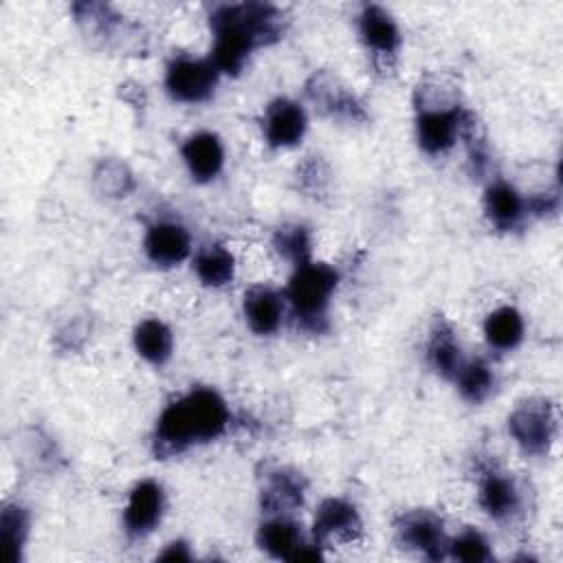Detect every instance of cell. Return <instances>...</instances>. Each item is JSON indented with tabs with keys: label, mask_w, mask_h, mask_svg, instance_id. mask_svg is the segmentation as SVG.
Masks as SVG:
<instances>
[{
	"label": "cell",
	"mask_w": 563,
	"mask_h": 563,
	"mask_svg": "<svg viewBox=\"0 0 563 563\" xmlns=\"http://www.w3.org/2000/svg\"><path fill=\"white\" fill-rule=\"evenodd\" d=\"M209 24L216 35L209 59L220 73L238 75L257 46L282 37L284 15L266 2L218 4L211 11Z\"/></svg>",
	"instance_id": "1"
},
{
	"label": "cell",
	"mask_w": 563,
	"mask_h": 563,
	"mask_svg": "<svg viewBox=\"0 0 563 563\" xmlns=\"http://www.w3.org/2000/svg\"><path fill=\"white\" fill-rule=\"evenodd\" d=\"M229 409L222 396L209 387H196L169 402L158 416L154 431V455L165 460L194 444L211 442L224 433Z\"/></svg>",
	"instance_id": "2"
},
{
	"label": "cell",
	"mask_w": 563,
	"mask_h": 563,
	"mask_svg": "<svg viewBox=\"0 0 563 563\" xmlns=\"http://www.w3.org/2000/svg\"><path fill=\"white\" fill-rule=\"evenodd\" d=\"M471 121L473 114L455 99L442 97L438 101L429 84H420L416 88V134L424 154L435 156L451 150Z\"/></svg>",
	"instance_id": "3"
},
{
	"label": "cell",
	"mask_w": 563,
	"mask_h": 563,
	"mask_svg": "<svg viewBox=\"0 0 563 563\" xmlns=\"http://www.w3.org/2000/svg\"><path fill=\"white\" fill-rule=\"evenodd\" d=\"M336 284L339 273L328 264L303 262L295 268L292 277L288 279L286 297L290 301L297 323L303 330H325V310Z\"/></svg>",
	"instance_id": "4"
},
{
	"label": "cell",
	"mask_w": 563,
	"mask_h": 563,
	"mask_svg": "<svg viewBox=\"0 0 563 563\" xmlns=\"http://www.w3.org/2000/svg\"><path fill=\"white\" fill-rule=\"evenodd\" d=\"M508 431L526 453H548L556 435V416L550 400L528 398L519 402L508 416Z\"/></svg>",
	"instance_id": "5"
},
{
	"label": "cell",
	"mask_w": 563,
	"mask_h": 563,
	"mask_svg": "<svg viewBox=\"0 0 563 563\" xmlns=\"http://www.w3.org/2000/svg\"><path fill=\"white\" fill-rule=\"evenodd\" d=\"M220 70L211 59H194L187 55L174 57L165 73V88L174 101L200 103L207 101L218 84Z\"/></svg>",
	"instance_id": "6"
},
{
	"label": "cell",
	"mask_w": 563,
	"mask_h": 563,
	"mask_svg": "<svg viewBox=\"0 0 563 563\" xmlns=\"http://www.w3.org/2000/svg\"><path fill=\"white\" fill-rule=\"evenodd\" d=\"M396 539L402 548L420 552L431 561H440L449 554V537L442 519L431 510H407L396 523Z\"/></svg>",
	"instance_id": "7"
},
{
	"label": "cell",
	"mask_w": 563,
	"mask_h": 563,
	"mask_svg": "<svg viewBox=\"0 0 563 563\" xmlns=\"http://www.w3.org/2000/svg\"><path fill=\"white\" fill-rule=\"evenodd\" d=\"M306 95L314 103V108L330 119L365 121L367 117L356 95L328 70H319L308 79Z\"/></svg>",
	"instance_id": "8"
},
{
	"label": "cell",
	"mask_w": 563,
	"mask_h": 563,
	"mask_svg": "<svg viewBox=\"0 0 563 563\" xmlns=\"http://www.w3.org/2000/svg\"><path fill=\"white\" fill-rule=\"evenodd\" d=\"M312 537L317 545L325 543H356L363 537V521L356 508L345 499H323L312 521Z\"/></svg>",
	"instance_id": "9"
},
{
	"label": "cell",
	"mask_w": 563,
	"mask_h": 563,
	"mask_svg": "<svg viewBox=\"0 0 563 563\" xmlns=\"http://www.w3.org/2000/svg\"><path fill=\"white\" fill-rule=\"evenodd\" d=\"M306 479L288 466H264L260 475V504L271 515H288L303 504Z\"/></svg>",
	"instance_id": "10"
},
{
	"label": "cell",
	"mask_w": 563,
	"mask_h": 563,
	"mask_svg": "<svg viewBox=\"0 0 563 563\" xmlns=\"http://www.w3.org/2000/svg\"><path fill=\"white\" fill-rule=\"evenodd\" d=\"M163 508H165V493L161 484H156L154 479L139 482L132 488L128 497V506L123 510V526L128 537L139 539L150 534L158 526L163 517Z\"/></svg>",
	"instance_id": "11"
},
{
	"label": "cell",
	"mask_w": 563,
	"mask_h": 563,
	"mask_svg": "<svg viewBox=\"0 0 563 563\" xmlns=\"http://www.w3.org/2000/svg\"><path fill=\"white\" fill-rule=\"evenodd\" d=\"M358 35L374 59L391 62L400 48V31L394 18L378 4H365L358 15Z\"/></svg>",
	"instance_id": "12"
},
{
	"label": "cell",
	"mask_w": 563,
	"mask_h": 563,
	"mask_svg": "<svg viewBox=\"0 0 563 563\" xmlns=\"http://www.w3.org/2000/svg\"><path fill=\"white\" fill-rule=\"evenodd\" d=\"M145 255L158 266H176L191 251V238L178 222H154L150 224L143 240Z\"/></svg>",
	"instance_id": "13"
},
{
	"label": "cell",
	"mask_w": 563,
	"mask_h": 563,
	"mask_svg": "<svg viewBox=\"0 0 563 563\" xmlns=\"http://www.w3.org/2000/svg\"><path fill=\"white\" fill-rule=\"evenodd\" d=\"M264 136L273 147H292L303 139L306 112L290 99H275L264 114Z\"/></svg>",
	"instance_id": "14"
},
{
	"label": "cell",
	"mask_w": 563,
	"mask_h": 563,
	"mask_svg": "<svg viewBox=\"0 0 563 563\" xmlns=\"http://www.w3.org/2000/svg\"><path fill=\"white\" fill-rule=\"evenodd\" d=\"M479 506L497 521L515 517L521 508V495L515 479L497 468H486L479 479Z\"/></svg>",
	"instance_id": "15"
},
{
	"label": "cell",
	"mask_w": 563,
	"mask_h": 563,
	"mask_svg": "<svg viewBox=\"0 0 563 563\" xmlns=\"http://www.w3.org/2000/svg\"><path fill=\"white\" fill-rule=\"evenodd\" d=\"M183 161L198 183L213 180L224 165V147L213 132H196L180 147Z\"/></svg>",
	"instance_id": "16"
},
{
	"label": "cell",
	"mask_w": 563,
	"mask_h": 563,
	"mask_svg": "<svg viewBox=\"0 0 563 563\" xmlns=\"http://www.w3.org/2000/svg\"><path fill=\"white\" fill-rule=\"evenodd\" d=\"M484 213L495 229L512 231L526 216V200L512 185L495 180L484 191Z\"/></svg>",
	"instance_id": "17"
},
{
	"label": "cell",
	"mask_w": 563,
	"mask_h": 563,
	"mask_svg": "<svg viewBox=\"0 0 563 563\" xmlns=\"http://www.w3.org/2000/svg\"><path fill=\"white\" fill-rule=\"evenodd\" d=\"M244 317L249 321V328L255 334H273L279 323H282V314H284V301L279 297L277 290H273L271 286H251L244 292Z\"/></svg>",
	"instance_id": "18"
},
{
	"label": "cell",
	"mask_w": 563,
	"mask_h": 563,
	"mask_svg": "<svg viewBox=\"0 0 563 563\" xmlns=\"http://www.w3.org/2000/svg\"><path fill=\"white\" fill-rule=\"evenodd\" d=\"M303 543L306 541L299 526L286 515H275L257 530V545L273 559L292 561Z\"/></svg>",
	"instance_id": "19"
},
{
	"label": "cell",
	"mask_w": 563,
	"mask_h": 563,
	"mask_svg": "<svg viewBox=\"0 0 563 563\" xmlns=\"http://www.w3.org/2000/svg\"><path fill=\"white\" fill-rule=\"evenodd\" d=\"M427 358H429V365L442 376V378H449L453 380L457 369L462 367V350H460V343L455 339V332L453 328L442 319L438 317L433 321V328H431V336H429V345H427Z\"/></svg>",
	"instance_id": "20"
},
{
	"label": "cell",
	"mask_w": 563,
	"mask_h": 563,
	"mask_svg": "<svg viewBox=\"0 0 563 563\" xmlns=\"http://www.w3.org/2000/svg\"><path fill=\"white\" fill-rule=\"evenodd\" d=\"M194 271L205 286L220 288L233 279L235 260L222 244H207L194 257Z\"/></svg>",
	"instance_id": "21"
},
{
	"label": "cell",
	"mask_w": 563,
	"mask_h": 563,
	"mask_svg": "<svg viewBox=\"0 0 563 563\" xmlns=\"http://www.w3.org/2000/svg\"><path fill=\"white\" fill-rule=\"evenodd\" d=\"M136 352L152 365H163L172 356V330L158 319H143L134 330Z\"/></svg>",
	"instance_id": "22"
},
{
	"label": "cell",
	"mask_w": 563,
	"mask_h": 563,
	"mask_svg": "<svg viewBox=\"0 0 563 563\" xmlns=\"http://www.w3.org/2000/svg\"><path fill=\"white\" fill-rule=\"evenodd\" d=\"M484 334L490 347L512 350L523 339V317L510 306L493 310L484 321Z\"/></svg>",
	"instance_id": "23"
},
{
	"label": "cell",
	"mask_w": 563,
	"mask_h": 563,
	"mask_svg": "<svg viewBox=\"0 0 563 563\" xmlns=\"http://www.w3.org/2000/svg\"><path fill=\"white\" fill-rule=\"evenodd\" d=\"M453 380H455L462 398L468 400L471 405L484 402L495 389V374H493L490 365L484 363L482 358L462 363V367L457 369Z\"/></svg>",
	"instance_id": "24"
},
{
	"label": "cell",
	"mask_w": 563,
	"mask_h": 563,
	"mask_svg": "<svg viewBox=\"0 0 563 563\" xmlns=\"http://www.w3.org/2000/svg\"><path fill=\"white\" fill-rule=\"evenodd\" d=\"M29 534V515L18 504H7L0 515V537L4 545V554L9 563H18L22 559V548Z\"/></svg>",
	"instance_id": "25"
},
{
	"label": "cell",
	"mask_w": 563,
	"mask_h": 563,
	"mask_svg": "<svg viewBox=\"0 0 563 563\" xmlns=\"http://www.w3.org/2000/svg\"><path fill=\"white\" fill-rule=\"evenodd\" d=\"M92 185L101 196L123 198L134 189V176L125 163L117 158H103L92 172Z\"/></svg>",
	"instance_id": "26"
},
{
	"label": "cell",
	"mask_w": 563,
	"mask_h": 563,
	"mask_svg": "<svg viewBox=\"0 0 563 563\" xmlns=\"http://www.w3.org/2000/svg\"><path fill=\"white\" fill-rule=\"evenodd\" d=\"M275 251L295 262V266L310 262V235L301 224H284L273 235Z\"/></svg>",
	"instance_id": "27"
},
{
	"label": "cell",
	"mask_w": 563,
	"mask_h": 563,
	"mask_svg": "<svg viewBox=\"0 0 563 563\" xmlns=\"http://www.w3.org/2000/svg\"><path fill=\"white\" fill-rule=\"evenodd\" d=\"M449 554L464 563H484L490 561V548L482 532L468 528L455 539H449Z\"/></svg>",
	"instance_id": "28"
},
{
	"label": "cell",
	"mask_w": 563,
	"mask_h": 563,
	"mask_svg": "<svg viewBox=\"0 0 563 563\" xmlns=\"http://www.w3.org/2000/svg\"><path fill=\"white\" fill-rule=\"evenodd\" d=\"M297 178L301 183L303 189L308 191H321L328 183V169L325 165L319 161V156H310L299 169H297Z\"/></svg>",
	"instance_id": "29"
},
{
	"label": "cell",
	"mask_w": 563,
	"mask_h": 563,
	"mask_svg": "<svg viewBox=\"0 0 563 563\" xmlns=\"http://www.w3.org/2000/svg\"><path fill=\"white\" fill-rule=\"evenodd\" d=\"M561 205V196H559V187H554L552 191H543V194H534L532 198L526 200V211L534 213V216H548L559 211Z\"/></svg>",
	"instance_id": "30"
},
{
	"label": "cell",
	"mask_w": 563,
	"mask_h": 563,
	"mask_svg": "<svg viewBox=\"0 0 563 563\" xmlns=\"http://www.w3.org/2000/svg\"><path fill=\"white\" fill-rule=\"evenodd\" d=\"M189 559H191L189 548H187V543H183V541L169 543V545L158 554V561H189Z\"/></svg>",
	"instance_id": "31"
}]
</instances>
